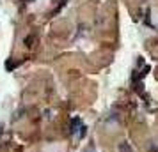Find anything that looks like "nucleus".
<instances>
[{"label":"nucleus","mask_w":158,"mask_h":152,"mask_svg":"<svg viewBox=\"0 0 158 152\" xmlns=\"http://www.w3.org/2000/svg\"><path fill=\"white\" fill-rule=\"evenodd\" d=\"M119 150H121V152H131V147H130L126 142H123V143L119 145Z\"/></svg>","instance_id":"obj_1"}]
</instances>
